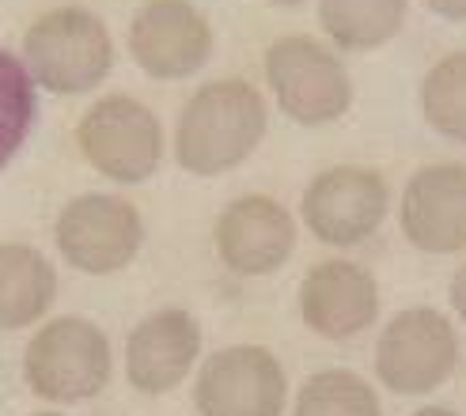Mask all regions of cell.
Segmentation results:
<instances>
[{"mask_svg":"<svg viewBox=\"0 0 466 416\" xmlns=\"http://www.w3.org/2000/svg\"><path fill=\"white\" fill-rule=\"evenodd\" d=\"M269 110L247 80H213L198 87L178 114L175 159L186 174L217 178L236 171L266 141Z\"/></svg>","mask_w":466,"mask_h":416,"instance_id":"1","label":"cell"},{"mask_svg":"<svg viewBox=\"0 0 466 416\" xmlns=\"http://www.w3.org/2000/svg\"><path fill=\"white\" fill-rule=\"evenodd\" d=\"M23 64L54 95H84L96 91L114 68V38L106 23L76 5L42 12L23 35Z\"/></svg>","mask_w":466,"mask_h":416,"instance_id":"2","label":"cell"},{"mask_svg":"<svg viewBox=\"0 0 466 416\" xmlns=\"http://www.w3.org/2000/svg\"><path fill=\"white\" fill-rule=\"evenodd\" d=\"M114 375L106 333L91 318L65 314L38 326L23 352V379L50 405H80L99 398Z\"/></svg>","mask_w":466,"mask_h":416,"instance_id":"3","label":"cell"},{"mask_svg":"<svg viewBox=\"0 0 466 416\" xmlns=\"http://www.w3.org/2000/svg\"><path fill=\"white\" fill-rule=\"evenodd\" d=\"M266 84L296 125H330L353 106L345 61L311 35H285L266 50Z\"/></svg>","mask_w":466,"mask_h":416,"instance_id":"4","label":"cell"},{"mask_svg":"<svg viewBox=\"0 0 466 416\" xmlns=\"http://www.w3.org/2000/svg\"><path fill=\"white\" fill-rule=\"evenodd\" d=\"M459 367V333L436 307H406L376 341V375L399 398L440 390Z\"/></svg>","mask_w":466,"mask_h":416,"instance_id":"5","label":"cell"},{"mask_svg":"<svg viewBox=\"0 0 466 416\" xmlns=\"http://www.w3.org/2000/svg\"><path fill=\"white\" fill-rule=\"evenodd\" d=\"M80 155L103 178L137 186L148 182L163 159L159 118L133 95H106L76 122Z\"/></svg>","mask_w":466,"mask_h":416,"instance_id":"6","label":"cell"},{"mask_svg":"<svg viewBox=\"0 0 466 416\" xmlns=\"http://www.w3.org/2000/svg\"><path fill=\"white\" fill-rule=\"evenodd\" d=\"M57 253L87 276L122 272L145 246V220L137 204L114 193L73 197L54 223Z\"/></svg>","mask_w":466,"mask_h":416,"instance_id":"7","label":"cell"},{"mask_svg":"<svg viewBox=\"0 0 466 416\" xmlns=\"http://www.w3.org/2000/svg\"><path fill=\"white\" fill-rule=\"evenodd\" d=\"M285 401V367L262 344H231L213 352L194 382V409L201 416H281Z\"/></svg>","mask_w":466,"mask_h":416,"instance_id":"8","label":"cell"},{"mask_svg":"<svg viewBox=\"0 0 466 416\" xmlns=\"http://www.w3.org/2000/svg\"><path fill=\"white\" fill-rule=\"evenodd\" d=\"M390 186L380 171L341 163L308 182L299 213L308 231L326 246H357L387 220Z\"/></svg>","mask_w":466,"mask_h":416,"instance_id":"9","label":"cell"},{"mask_svg":"<svg viewBox=\"0 0 466 416\" xmlns=\"http://www.w3.org/2000/svg\"><path fill=\"white\" fill-rule=\"evenodd\" d=\"M129 54L152 80L198 76L213 57V23L190 0H145L129 23Z\"/></svg>","mask_w":466,"mask_h":416,"instance_id":"10","label":"cell"},{"mask_svg":"<svg viewBox=\"0 0 466 416\" xmlns=\"http://www.w3.org/2000/svg\"><path fill=\"white\" fill-rule=\"evenodd\" d=\"M213 239L224 269L236 276H269L292 258L296 220L281 201L266 193H247L220 213Z\"/></svg>","mask_w":466,"mask_h":416,"instance_id":"11","label":"cell"},{"mask_svg":"<svg viewBox=\"0 0 466 416\" xmlns=\"http://www.w3.org/2000/svg\"><path fill=\"white\" fill-rule=\"evenodd\" d=\"M201 356V326L190 311L163 307L141 318L126 341V379L137 394H171Z\"/></svg>","mask_w":466,"mask_h":416,"instance_id":"12","label":"cell"},{"mask_svg":"<svg viewBox=\"0 0 466 416\" xmlns=\"http://www.w3.org/2000/svg\"><path fill=\"white\" fill-rule=\"evenodd\" d=\"M299 318L322 341H349L376 326L380 284L357 262H319L299 284Z\"/></svg>","mask_w":466,"mask_h":416,"instance_id":"13","label":"cell"},{"mask_svg":"<svg viewBox=\"0 0 466 416\" xmlns=\"http://www.w3.org/2000/svg\"><path fill=\"white\" fill-rule=\"evenodd\" d=\"M399 220L421 253L466 250V163H429L410 174Z\"/></svg>","mask_w":466,"mask_h":416,"instance_id":"14","label":"cell"},{"mask_svg":"<svg viewBox=\"0 0 466 416\" xmlns=\"http://www.w3.org/2000/svg\"><path fill=\"white\" fill-rule=\"evenodd\" d=\"M57 269L31 243H0V333L27 330L50 314Z\"/></svg>","mask_w":466,"mask_h":416,"instance_id":"15","label":"cell"},{"mask_svg":"<svg viewBox=\"0 0 466 416\" xmlns=\"http://www.w3.org/2000/svg\"><path fill=\"white\" fill-rule=\"evenodd\" d=\"M410 0H319V23L338 50L368 54L402 31Z\"/></svg>","mask_w":466,"mask_h":416,"instance_id":"16","label":"cell"},{"mask_svg":"<svg viewBox=\"0 0 466 416\" xmlns=\"http://www.w3.org/2000/svg\"><path fill=\"white\" fill-rule=\"evenodd\" d=\"M292 416H383V409L368 379L349 367H326L299 386Z\"/></svg>","mask_w":466,"mask_h":416,"instance_id":"17","label":"cell"},{"mask_svg":"<svg viewBox=\"0 0 466 416\" xmlns=\"http://www.w3.org/2000/svg\"><path fill=\"white\" fill-rule=\"evenodd\" d=\"M421 114L436 136L466 144V50L440 57L425 73Z\"/></svg>","mask_w":466,"mask_h":416,"instance_id":"18","label":"cell"},{"mask_svg":"<svg viewBox=\"0 0 466 416\" xmlns=\"http://www.w3.org/2000/svg\"><path fill=\"white\" fill-rule=\"evenodd\" d=\"M35 114H38V99H35V80L27 73V64L0 45V171L27 144Z\"/></svg>","mask_w":466,"mask_h":416,"instance_id":"19","label":"cell"},{"mask_svg":"<svg viewBox=\"0 0 466 416\" xmlns=\"http://www.w3.org/2000/svg\"><path fill=\"white\" fill-rule=\"evenodd\" d=\"M425 8L448 23H466V0H425Z\"/></svg>","mask_w":466,"mask_h":416,"instance_id":"20","label":"cell"},{"mask_svg":"<svg viewBox=\"0 0 466 416\" xmlns=\"http://www.w3.org/2000/svg\"><path fill=\"white\" fill-rule=\"evenodd\" d=\"M451 307H455V314L466 322V262L455 269V276H451Z\"/></svg>","mask_w":466,"mask_h":416,"instance_id":"21","label":"cell"},{"mask_svg":"<svg viewBox=\"0 0 466 416\" xmlns=\"http://www.w3.org/2000/svg\"><path fill=\"white\" fill-rule=\"evenodd\" d=\"M413 416H459L455 409H444V405H425V409H417Z\"/></svg>","mask_w":466,"mask_h":416,"instance_id":"22","label":"cell"},{"mask_svg":"<svg viewBox=\"0 0 466 416\" xmlns=\"http://www.w3.org/2000/svg\"><path fill=\"white\" fill-rule=\"evenodd\" d=\"M266 5H277V8H296V5H304V0H266Z\"/></svg>","mask_w":466,"mask_h":416,"instance_id":"23","label":"cell"},{"mask_svg":"<svg viewBox=\"0 0 466 416\" xmlns=\"http://www.w3.org/2000/svg\"><path fill=\"white\" fill-rule=\"evenodd\" d=\"M31 416H65V412H57V409H38V412H31Z\"/></svg>","mask_w":466,"mask_h":416,"instance_id":"24","label":"cell"}]
</instances>
